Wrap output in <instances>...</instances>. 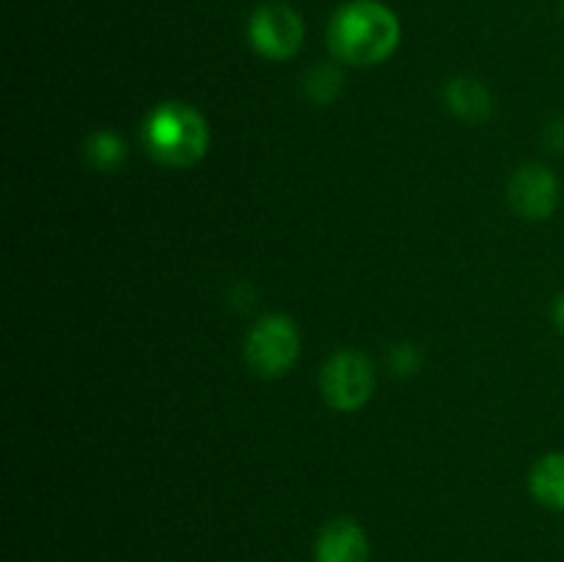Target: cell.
Segmentation results:
<instances>
[{
  "label": "cell",
  "instance_id": "obj_1",
  "mask_svg": "<svg viewBox=\"0 0 564 562\" xmlns=\"http://www.w3.org/2000/svg\"><path fill=\"white\" fill-rule=\"evenodd\" d=\"M400 17L380 0H350L328 22L330 53L352 66L383 64L400 47Z\"/></svg>",
  "mask_w": 564,
  "mask_h": 562
},
{
  "label": "cell",
  "instance_id": "obj_7",
  "mask_svg": "<svg viewBox=\"0 0 564 562\" xmlns=\"http://www.w3.org/2000/svg\"><path fill=\"white\" fill-rule=\"evenodd\" d=\"M314 562H369V538L352 518L325 523L314 543Z\"/></svg>",
  "mask_w": 564,
  "mask_h": 562
},
{
  "label": "cell",
  "instance_id": "obj_6",
  "mask_svg": "<svg viewBox=\"0 0 564 562\" xmlns=\"http://www.w3.org/2000/svg\"><path fill=\"white\" fill-rule=\"evenodd\" d=\"M507 196L521 218L549 220L560 204V180L549 165L527 163L512 174Z\"/></svg>",
  "mask_w": 564,
  "mask_h": 562
},
{
  "label": "cell",
  "instance_id": "obj_4",
  "mask_svg": "<svg viewBox=\"0 0 564 562\" xmlns=\"http://www.w3.org/2000/svg\"><path fill=\"white\" fill-rule=\"evenodd\" d=\"M319 389L334 411L350 413L369 402L375 391V369L358 350H339L325 361Z\"/></svg>",
  "mask_w": 564,
  "mask_h": 562
},
{
  "label": "cell",
  "instance_id": "obj_8",
  "mask_svg": "<svg viewBox=\"0 0 564 562\" xmlns=\"http://www.w3.org/2000/svg\"><path fill=\"white\" fill-rule=\"evenodd\" d=\"M444 99L457 119L471 121V125L494 114V97L477 77H452L444 88Z\"/></svg>",
  "mask_w": 564,
  "mask_h": 562
},
{
  "label": "cell",
  "instance_id": "obj_5",
  "mask_svg": "<svg viewBox=\"0 0 564 562\" xmlns=\"http://www.w3.org/2000/svg\"><path fill=\"white\" fill-rule=\"evenodd\" d=\"M301 14L286 3H264L248 20V42L262 58L268 61H290L303 47Z\"/></svg>",
  "mask_w": 564,
  "mask_h": 562
},
{
  "label": "cell",
  "instance_id": "obj_2",
  "mask_svg": "<svg viewBox=\"0 0 564 562\" xmlns=\"http://www.w3.org/2000/svg\"><path fill=\"white\" fill-rule=\"evenodd\" d=\"M143 147L169 169H191L209 149L207 119L187 102L158 105L143 121Z\"/></svg>",
  "mask_w": 564,
  "mask_h": 562
},
{
  "label": "cell",
  "instance_id": "obj_15",
  "mask_svg": "<svg viewBox=\"0 0 564 562\" xmlns=\"http://www.w3.org/2000/svg\"><path fill=\"white\" fill-rule=\"evenodd\" d=\"M562 20H564V3H562Z\"/></svg>",
  "mask_w": 564,
  "mask_h": 562
},
{
  "label": "cell",
  "instance_id": "obj_12",
  "mask_svg": "<svg viewBox=\"0 0 564 562\" xmlns=\"http://www.w3.org/2000/svg\"><path fill=\"white\" fill-rule=\"evenodd\" d=\"M389 367H391V372H394V375H402V378H408V375H413L419 367H422V356H419L416 347H413V345H408V342H400V345H391Z\"/></svg>",
  "mask_w": 564,
  "mask_h": 562
},
{
  "label": "cell",
  "instance_id": "obj_10",
  "mask_svg": "<svg viewBox=\"0 0 564 562\" xmlns=\"http://www.w3.org/2000/svg\"><path fill=\"white\" fill-rule=\"evenodd\" d=\"M127 158V143L119 132L113 130H94L86 138V160L88 165H94L102 174H113L116 169H121Z\"/></svg>",
  "mask_w": 564,
  "mask_h": 562
},
{
  "label": "cell",
  "instance_id": "obj_9",
  "mask_svg": "<svg viewBox=\"0 0 564 562\" xmlns=\"http://www.w3.org/2000/svg\"><path fill=\"white\" fill-rule=\"evenodd\" d=\"M529 490L543 507L564 512V452H549L534 463Z\"/></svg>",
  "mask_w": 564,
  "mask_h": 562
},
{
  "label": "cell",
  "instance_id": "obj_11",
  "mask_svg": "<svg viewBox=\"0 0 564 562\" xmlns=\"http://www.w3.org/2000/svg\"><path fill=\"white\" fill-rule=\"evenodd\" d=\"M303 83H306V97L312 99L314 105H330L336 102V97L341 94L345 77H341L339 66L317 64L314 69H308L306 80Z\"/></svg>",
  "mask_w": 564,
  "mask_h": 562
},
{
  "label": "cell",
  "instance_id": "obj_13",
  "mask_svg": "<svg viewBox=\"0 0 564 562\" xmlns=\"http://www.w3.org/2000/svg\"><path fill=\"white\" fill-rule=\"evenodd\" d=\"M545 143H549L554 152H564V116H560V119H554L545 127Z\"/></svg>",
  "mask_w": 564,
  "mask_h": 562
},
{
  "label": "cell",
  "instance_id": "obj_14",
  "mask_svg": "<svg viewBox=\"0 0 564 562\" xmlns=\"http://www.w3.org/2000/svg\"><path fill=\"white\" fill-rule=\"evenodd\" d=\"M554 323H556V328L564 334V292L556 298V303H554Z\"/></svg>",
  "mask_w": 564,
  "mask_h": 562
},
{
  "label": "cell",
  "instance_id": "obj_3",
  "mask_svg": "<svg viewBox=\"0 0 564 562\" xmlns=\"http://www.w3.org/2000/svg\"><path fill=\"white\" fill-rule=\"evenodd\" d=\"M242 350L259 378H281L301 356V331L286 314H268L248 331Z\"/></svg>",
  "mask_w": 564,
  "mask_h": 562
}]
</instances>
